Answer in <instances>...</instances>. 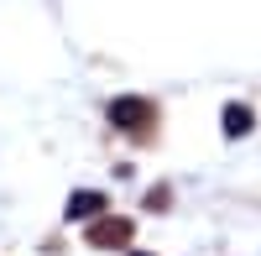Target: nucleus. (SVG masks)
Returning <instances> with one entry per match:
<instances>
[{
	"label": "nucleus",
	"mask_w": 261,
	"mask_h": 256,
	"mask_svg": "<svg viewBox=\"0 0 261 256\" xmlns=\"http://www.w3.org/2000/svg\"><path fill=\"white\" fill-rule=\"evenodd\" d=\"M89 246H99V251L130 246V220H125V215H99V220L89 225Z\"/></svg>",
	"instance_id": "2"
},
{
	"label": "nucleus",
	"mask_w": 261,
	"mask_h": 256,
	"mask_svg": "<svg viewBox=\"0 0 261 256\" xmlns=\"http://www.w3.org/2000/svg\"><path fill=\"white\" fill-rule=\"evenodd\" d=\"M225 136H251V125H256V115H251V105H225Z\"/></svg>",
	"instance_id": "4"
},
{
	"label": "nucleus",
	"mask_w": 261,
	"mask_h": 256,
	"mask_svg": "<svg viewBox=\"0 0 261 256\" xmlns=\"http://www.w3.org/2000/svg\"><path fill=\"white\" fill-rule=\"evenodd\" d=\"M105 209H110V199L94 194V188H79V194L68 199V220H99Z\"/></svg>",
	"instance_id": "3"
},
{
	"label": "nucleus",
	"mask_w": 261,
	"mask_h": 256,
	"mask_svg": "<svg viewBox=\"0 0 261 256\" xmlns=\"http://www.w3.org/2000/svg\"><path fill=\"white\" fill-rule=\"evenodd\" d=\"M105 115H110V125L125 131V136H151V125H157V105L141 99V94H120V99L105 105Z\"/></svg>",
	"instance_id": "1"
}]
</instances>
